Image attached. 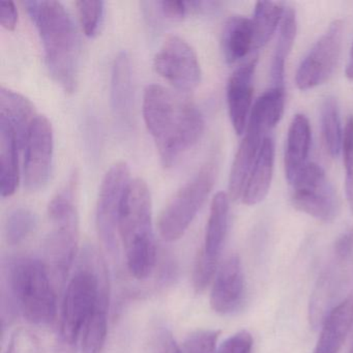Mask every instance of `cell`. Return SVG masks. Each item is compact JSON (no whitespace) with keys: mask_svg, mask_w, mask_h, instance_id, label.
I'll use <instances>...</instances> for the list:
<instances>
[{"mask_svg":"<svg viewBox=\"0 0 353 353\" xmlns=\"http://www.w3.org/2000/svg\"><path fill=\"white\" fill-rule=\"evenodd\" d=\"M222 50L227 63H237L254 50V30L252 19L232 16L225 23L222 34Z\"/></svg>","mask_w":353,"mask_h":353,"instance_id":"603a6c76","label":"cell"},{"mask_svg":"<svg viewBox=\"0 0 353 353\" xmlns=\"http://www.w3.org/2000/svg\"><path fill=\"white\" fill-rule=\"evenodd\" d=\"M321 129L326 150L332 158L342 152L343 131L340 108L334 97H327L321 105Z\"/></svg>","mask_w":353,"mask_h":353,"instance_id":"83f0119b","label":"cell"},{"mask_svg":"<svg viewBox=\"0 0 353 353\" xmlns=\"http://www.w3.org/2000/svg\"><path fill=\"white\" fill-rule=\"evenodd\" d=\"M245 283L239 255L229 256L218 268L210 292V307L220 315L236 311L245 297Z\"/></svg>","mask_w":353,"mask_h":353,"instance_id":"5bb4252c","label":"cell"},{"mask_svg":"<svg viewBox=\"0 0 353 353\" xmlns=\"http://www.w3.org/2000/svg\"><path fill=\"white\" fill-rule=\"evenodd\" d=\"M283 3L274 1H258L252 19L254 30V50L265 46L282 22L285 13Z\"/></svg>","mask_w":353,"mask_h":353,"instance_id":"4316f807","label":"cell"},{"mask_svg":"<svg viewBox=\"0 0 353 353\" xmlns=\"http://www.w3.org/2000/svg\"><path fill=\"white\" fill-rule=\"evenodd\" d=\"M286 92L282 86H272L253 105L248 125L261 130L266 135L280 123L284 114Z\"/></svg>","mask_w":353,"mask_h":353,"instance_id":"d4e9b609","label":"cell"},{"mask_svg":"<svg viewBox=\"0 0 353 353\" xmlns=\"http://www.w3.org/2000/svg\"><path fill=\"white\" fill-rule=\"evenodd\" d=\"M18 21V12L13 1L0 3V23L6 30H14Z\"/></svg>","mask_w":353,"mask_h":353,"instance_id":"d590c367","label":"cell"},{"mask_svg":"<svg viewBox=\"0 0 353 353\" xmlns=\"http://www.w3.org/2000/svg\"><path fill=\"white\" fill-rule=\"evenodd\" d=\"M219 336L218 330H196L185 339L181 353H216Z\"/></svg>","mask_w":353,"mask_h":353,"instance_id":"1f68e13d","label":"cell"},{"mask_svg":"<svg viewBox=\"0 0 353 353\" xmlns=\"http://www.w3.org/2000/svg\"><path fill=\"white\" fill-rule=\"evenodd\" d=\"M19 148L14 128L0 117V193L7 198L15 194L20 181Z\"/></svg>","mask_w":353,"mask_h":353,"instance_id":"44dd1931","label":"cell"},{"mask_svg":"<svg viewBox=\"0 0 353 353\" xmlns=\"http://www.w3.org/2000/svg\"><path fill=\"white\" fill-rule=\"evenodd\" d=\"M352 324L353 295H350L326 316L314 353H339Z\"/></svg>","mask_w":353,"mask_h":353,"instance_id":"d6986e66","label":"cell"},{"mask_svg":"<svg viewBox=\"0 0 353 353\" xmlns=\"http://www.w3.org/2000/svg\"><path fill=\"white\" fill-rule=\"evenodd\" d=\"M334 258L336 263L326 268L325 272L318 281L310 303V321L314 328L321 326L326 316L332 311L330 307L340 287L341 274L338 268H340L341 262L346 259L338 256H334Z\"/></svg>","mask_w":353,"mask_h":353,"instance_id":"cb8c5ba5","label":"cell"},{"mask_svg":"<svg viewBox=\"0 0 353 353\" xmlns=\"http://www.w3.org/2000/svg\"><path fill=\"white\" fill-rule=\"evenodd\" d=\"M34 104L19 92L1 86L0 88V117L9 121L14 128L20 146H23L28 131L36 117Z\"/></svg>","mask_w":353,"mask_h":353,"instance_id":"7402d4cb","label":"cell"},{"mask_svg":"<svg viewBox=\"0 0 353 353\" xmlns=\"http://www.w3.org/2000/svg\"><path fill=\"white\" fill-rule=\"evenodd\" d=\"M257 57L239 65L227 84V104L233 129L237 135L247 130L253 102L254 74L257 67Z\"/></svg>","mask_w":353,"mask_h":353,"instance_id":"9a60e30c","label":"cell"},{"mask_svg":"<svg viewBox=\"0 0 353 353\" xmlns=\"http://www.w3.org/2000/svg\"><path fill=\"white\" fill-rule=\"evenodd\" d=\"M253 338L247 330H241L227 339L216 353H251Z\"/></svg>","mask_w":353,"mask_h":353,"instance_id":"836d02e7","label":"cell"},{"mask_svg":"<svg viewBox=\"0 0 353 353\" xmlns=\"http://www.w3.org/2000/svg\"><path fill=\"white\" fill-rule=\"evenodd\" d=\"M133 81L130 55L121 51L112 65L111 73V107L114 117L123 125H131L133 119Z\"/></svg>","mask_w":353,"mask_h":353,"instance_id":"e0dca14e","label":"cell"},{"mask_svg":"<svg viewBox=\"0 0 353 353\" xmlns=\"http://www.w3.org/2000/svg\"><path fill=\"white\" fill-rule=\"evenodd\" d=\"M109 296L106 265L97 251L88 248L63 296L57 353H76L86 322L99 305H109Z\"/></svg>","mask_w":353,"mask_h":353,"instance_id":"7a4b0ae2","label":"cell"},{"mask_svg":"<svg viewBox=\"0 0 353 353\" xmlns=\"http://www.w3.org/2000/svg\"><path fill=\"white\" fill-rule=\"evenodd\" d=\"M311 142L312 130L309 119L303 114L294 115L289 125L284 156L285 175L290 185L309 164L307 158Z\"/></svg>","mask_w":353,"mask_h":353,"instance_id":"ac0fdd59","label":"cell"},{"mask_svg":"<svg viewBox=\"0 0 353 353\" xmlns=\"http://www.w3.org/2000/svg\"><path fill=\"white\" fill-rule=\"evenodd\" d=\"M77 175H72L48 206L50 230L44 243V262L54 286L61 287L73 265L79 241V220L75 204Z\"/></svg>","mask_w":353,"mask_h":353,"instance_id":"5b68a950","label":"cell"},{"mask_svg":"<svg viewBox=\"0 0 353 353\" xmlns=\"http://www.w3.org/2000/svg\"><path fill=\"white\" fill-rule=\"evenodd\" d=\"M130 169L125 162L112 165L101 183L97 204V228L107 251H117L119 218L121 202L129 185Z\"/></svg>","mask_w":353,"mask_h":353,"instance_id":"30bf717a","label":"cell"},{"mask_svg":"<svg viewBox=\"0 0 353 353\" xmlns=\"http://www.w3.org/2000/svg\"><path fill=\"white\" fill-rule=\"evenodd\" d=\"M24 6L38 28L51 77L65 92H74L79 73L80 38L71 15L54 0H32Z\"/></svg>","mask_w":353,"mask_h":353,"instance_id":"3957f363","label":"cell"},{"mask_svg":"<svg viewBox=\"0 0 353 353\" xmlns=\"http://www.w3.org/2000/svg\"><path fill=\"white\" fill-rule=\"evenodd\" d=\"M78 16L84 34L94 37L100 30L104 17L105 3L102 0H79L76 1Z\"/></svg>","mask_w":353,"mask_h":353,"instance_id":"4dcf8cb0","label":"cell"},{"mask_svg":"<svg viewBox=\"0 0 353 353\" xmlns=\"http://www.w3.org/2000/svg\"><path fill=\"white\" fill-rule=\"evenodd\" d=\"M346 77L353 81V46L351 48L350 59L346 68Z\"/></svg>","mask_w":353,"mask_h":353,"instance_id":"74e56055","label":"cell"},{"mask_svg":"<svg viewBox=\"0 0 353 353\" xmlns=\"http://www.w3.org/2000/svg\"><path fill=\"white\" fill-rule=\"evenodd\" d=\"M245 133L233 160L229 177V197L233 200L241 198L262 143L270 136L251 125H248Z\"/></svg>","mask_w":353,"mask_h":353,"instance_id":"2e32d148","label":"cell"},{"mask_svg":"<svg viewBox=\"0 0 353 353\" xmlns=\"http://www.w3.org/2000/svg\"><path fill=\"white\" fill-rule=\"evenodd\" d=\"M345 172V191H346L347 202L353 214V152L348 156L343 157Z\"/></svg>","mask_w":353,"mask_h":353,"instance_id":"8d00e7d4","label":"cell"},{"mask_svg":"<svg viewBox=\"0 0 353 353\" xmlns=\"http://www.w3.org/2000/svg\"><path fill=\"white\" fill-rule=\"evenodd\" d=\"M343 37V22L334 20L299 65L295 76L299 90H313L332 77L340 59Z\"/></svg>","mask_w":353,"mask_h":353,"instance_id":"8fae6325","label":"cell"},{"mask_svg":"<svg viewBox=\"0 0 353 353\" xmlns=\"http://www.w3.org/2000/svg\"><path fill=\"white\" fill-rule=\"evenodd\" d=\"M119 235L132 276L138 280L148 278L156 266L157 247L152 196L143 179H133L125 190L119 212Z\"/></svg>","mask_w":353,"mask_h":353,"instance_id":"277c9868","label":"cell"},{"mask_svg":"<svg viewBox=\"0 0 353 353\" xmlns=\"http://www.w3.org/2000/svg\"><path fill=\"white\" fill-rule=\"evenodd\" d=\"M160 7L161 13L168 19H181L192 11L191 1H179V0H164L157 3Z\"/></svg>","mask_w":353,"mask_h":353,"instance_id":"e575fe53","label":"cell"},{"mask_svg":"<svg viewBox=\"0 0 353 353\" xmlns=\"http://www.w3.org/2000/svg\"><path fill=\"white\" fill-rule=\"evenodd\" d=\"M108 303L98 305L82 332L81 353H102L108 332Z\"/></svg>","mask_w":353,"mask_h":353,"instance_id":"f1b7e54d","label":"cell"},{"mask_svg":"<svg viewBox=\"0 0 353 353\" xmlns=\"http://www.w3.org/2000/svg\"><path fill=\"white\" fill-rule=\"evenodd\" d=\"M37 226L36 214L28 208H19L12 210L5 222V237L8 243L18 245L23 243Z\"/></svg>","mask_w":353,"mask_h":353,"instance_id":"f546056e","label":"cell"},{"mask_svg":"<svg viewBox=\"0 0 353 353\" xmlns=\"http://www.w3.org/2000/svg\"><path fill=\"white\" fill-rule=\"evenodd\" d=\"M143 117L165 168L172 167L203 135L199 109L159 84L146 88Z\"/></svg>","mask_w":353,"mask_h":353,"instance_id":"6da1fadb","label":"cell"},{"mask_svg":"<svg viewBox=\"0 0 353 353\" xmlns=\"http://www.w3.org/2000/svg\"><path fill=\"white\" fill-rule=\"evenodd\" d=\"M349 353H353V344L352 346H351L350 351H349Z\"/></svg>","mask_w":353,"mask_h":353,"instance_id":"f35d334b","label":"cell"},{"mask_svg":"<svg viewBox=\"0 0 353 353\" xmlns=\"http://www.w3.org/2000/svg\"><path fill=\"white\" fill-rule=\"evenodd\" d=\"M274 167V142L270 136L264 139L255 164L248 177L241 195L245 205H257L265 199L272 185Z\"/></svg>","mask_w":353,"mask_h":353,"instance_id":"ffe728a7","label":"cell"},{"mask_svg":"<svg viewBox=\"0 0 353 353\" xmlns=\"http://www.w3.org/2000/svg\"><path fill=\"white\" fill-rule=\"evenodd\" d=\"M291 185V203L297 210L321 222H332L336 219L338 196L319 165L309 163Z\"/></svg>","mask_w":353,"mask_h":353,"instance_id":"ba28073f","label":"cell"},{"mask_svg":"<svg viewBox=\"0 0 353 353\" xmlns=\"http://www.w3.org/2000/svg\"><path fill=\"white\" fill-rule=\"evenodd\" d=\"M7 353H40V343L30 330L21 328L12 336Z\"/></svg>","mask_w":353,"mask_h":353,"instance_id":"d6a6232c","label":"cell"},{"mask_svg":"<svg viewBox=\"0 0 353 353\" xmlns=\"http://www.w3.org/2000/svg\"><path fill=\"white\" fill-rule=\"evenodd\" d=\"M297 32L296 13L292 8L285 10L280 24L278 43L272 57L270 79L272 86H284L285 67L289 54L292 50Z\"/></svg>","mask_w":353,"mask_h":353,"instance_id":"484cf974","label":"cell"},{"mask_svg":"<svg viewBox=\"0 0 353 353\" xmlns=\"http://www.w3.org/2000/svg\"><path fill=\"white\" fill-rule=\"evenodd\" d=\"M216 175V165L208 163L171 198L159 218V233L164 241H175L185 234L208 200Z\"/></svg>","mask_w":353,"mask_h":353,"instance_id":"52a82bcc","label":"cell"},{"mask_svg":"<svg viewBox=\"0 0 353 353\" xmlns=\"http://www.w3.org/2000/svg\"><path fill=\"white\" fill-rule=\"evenodd\" d=\"M22 148L24 185L28 191H40L48 183L54 148L52 125L46 117H36Z\"/></svg>","mask_w":353,"mask_h":353,"instance_id":"7c38bea8","label":"cell"},{"mask_svg":"<svg viewBox=\"0 0 353 353\" xmlns=\"http://www.w3.org/2000/svg\"><path fill=\"white\" fill-rule=\"evenodd\" d=\"M154 69L179 90H195L201 81V67L193 47L176 36L165 40L154 57Z\"/></svg>","mask_w":353,"mask_h":353,"instance_id":"4fadbf2b","label":"cell"},{"mask_svg":"<svg viewBox=\"0 0 353 353\" xmlns=\"http://www.w3.org/2000/svg\"><path fill=\"white\" fill-rule=\"evenodd\" d=\"M229 223V197L220 192L210 206L204 245L193 270V285L197 292L205 290L218 272L219 259L226 241Z\"/></svg>","mask_w":353,"mask_h":353,"instance_id":"9c48e42d","label":"cell"},{"mask_svg":"<svg viewBox=\"0 0 353 353\" xmlns=\"http://www.w3.org/2000/svg\"><path fill=\"white\" fill-rule=\"evenodd\" d=\"M10 297L26 321L46 326L57 316V292L42 260L19 257L8 272Z\"/></svg>","mask_w":353,"mask_h":353,"instance_id":"8992f818","label":"cell"}]
</instances>
